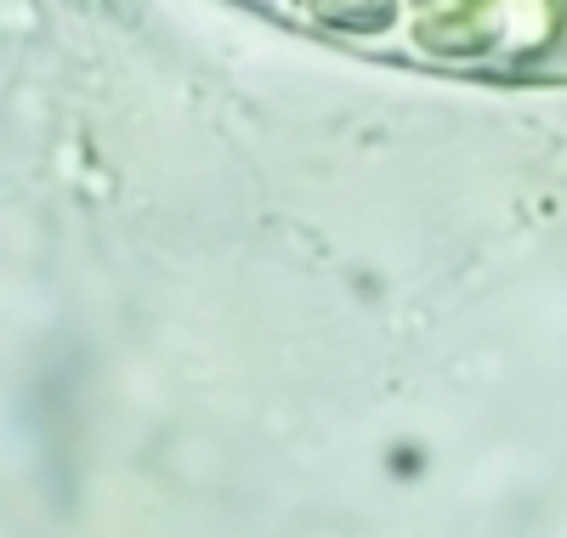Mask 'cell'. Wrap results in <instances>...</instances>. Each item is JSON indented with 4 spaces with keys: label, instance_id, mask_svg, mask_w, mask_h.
<instances>
[{
    "label": "cell",
    "instance_id": "2",
    "mask_svg": "<svg viewBox=\"0 0 567 538\" xmlns=\"http://www.w3.org/2000/svg\"><path fill=\"white\" fill-rule=\"evenodd\" d=\"M307 18L329 23V29H352V34H374L398 18V0H301Z\"/></svg>",
    "mask_w": 567,
    "mask_h": 538
},
{
    "label": "cell",
    "instance_id": "1",
    "mask_svg": "<svg viewBox=\"0 0 567 538\" xmlns=\"http://www.w3.org/2000/svg\"><path fill=\"white\" fill-rule=\"evenodd\" d=\"M567 23L561 0H420L414 40L437 58H534Z\"/></svg>",
    "mask_w": 567,
    "mask_h": 538
}]
</instances>
